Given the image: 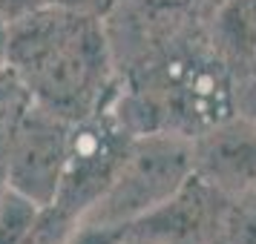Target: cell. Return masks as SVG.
Returning <instances> with one entry per match:
<instances>
[{"mask_svg":"<svg viewBox=\"0 0 256 244\" xmlns=\"http://www.w3.org/2000/svg\"><path fill=\"white\" fill-rule=\"evenodd\" d=\"M6 66L38 106L70 124L110 104L118 83L104 20L58 6L6 26Z\"/></svg>","mask_w":256,"mask_h":244,"instance_id":"1","label":"cell"},{"mask_svg":"<svg viewBox=\"0 0 256 244\" xmlns=\"http://www.w3.org/2000/svg\"><path fill=\"white\" fill-rule=\"evenodd\" d=\"M193 175V138L176 132L132 135L112 184L81 221L127 227L156 210Z\"/></svg>","mask_w":256,"mask_h":244,"instance_id":"2","label":"cell"},{"mask_svg":"<svg viewBox=\"0 0 256 244\" xmlns=\"http://www.w3.org/2000/svg\"><path fill=\"white\" fill-rule=\"evenodd\" d=\"M130 141L132 132L110 106H101L98 112L75 121L70 127L66 164L52 207L81 221L112 184Z\"/></svg>","mask_w":256,"mask_h":244,"instance_id":"3","label":"cell"},{"mask_svg":"<svg viewBox=\"0 0 256 244\" xmlns=\"http://www.w3.org/2000/svg\"><path fill=\"white\" fill-rule=\"evenodd\" d=\"M70 127V121L32 101L12 147L6 152V161L0 167L3 187L38 207H49L58 196L64 164H66Z\"/></svg>","mask_w":256,"mask_h":244,"instance_id":"4","label":"cell"},{"mask_svg":"<svg viewBox=\"0 0 256 244\" xmlns=\"http://www.w3.org/2000/svg\"><path fill=\"white\" fill-rule=\"evenodd\" d=\"M228 204V196L190 175L164 204L127 224V230L150 244H222Z\"/></svg>","mask_w":256,"mask_h":244,"instance_id":"5","label":"cell"},{"mask_svg":"<svg viewBox=\"0 0 256 244\" xmlns=\"http://www.w3.org/2000/svg\"><path fill=\"white\" fill-rule=\"evenodd\" d=\"M193 175L222 196L256 190V127L233 112L193 138Z\"/></svg>","mask_w":256,"mask_h":244,"instance_id":"6","label":"cell"},{"mask_svg":"<svg viewBox=\"0 0 256 244\" xmlns=\"http://www.w3.org/2000/svg\"><path fill=\"white\" fill-rule=\"evenodd\" d=\"M204 37L233 81L256 72V0H216Z\"/></svg>","mask_w":256,"mask_h":244,"instance_id":"7","label":"cell"},{"mask_svg":"<svg viewBox=\"0 0 256 244\" xmlns=\"http://www.w3.org/2000/svg\"><path fill=\"white\" fill-rule=\"evenodd\" d=\"M32 106V95L24 86V81L9 66L0 72V167L6 161V152L12 147L18 129L24 124L26 112Z\"/></svg>","mask_w":256,"mask_h":244,"instance_id":"8","label":"cell"},{"mask_svg":"<svg viewBox=\"0 0 256 244\" xmlns=\"http://www.w3.org/2000/svg\"><path fill=\"white\" fill-rule=\"evenodd\" d=\"M75 227H78V219H72L64 210L49 204V207L38 210V216L32 219L20 244H70Z\"/></svg>","mask_w":256,"mask_h":244,"instance_id":"9","label":"cell"},{"mask_svg":"<svg viewBox=\"0 0 256 244\" xmlns=\"http://www.w3.org/2000/svg\"><path fill=\"white\" fill-rule=\"evenodd\" d=\"M38 204L6 190L0 198V244H20L32 219L38 216Z\"/></svg>","mask_w":256,"mask_h":244,"instance_id":"10","label":"cell"},{"mask_svg":"<svg viewBox=\"0 0 256 244\" xmlns=\"http://www.w3.org/2000/svg\"><path fill=\"white\" fill-rule=\"evenodd\" d=\"M222 244H256V190L230 198Z\"/></svg>","mask_w":256,"mask_h":244,"instance_id":"11","label":"cell"},{"mask_svg":"<svg viewBox=\"0 0 256 244\" xmlns=\"http://www.w3.org/2000/svg\"><path fill=\"white\" fill-rule=\"evenodd\" d=\"M130 3H136L144 12L162 14V17L198 20V23H204L208 14L213 12V6H216V0H130Z\"/></svg>","mask_w":256,"mask_h":244,"instance_id":"12","label":"cell"},{"mask_svg":"<svg viewBox=\"0 0 256 244\" xmlns=\"http://www.w3.org/2000/svg\"><path fill=\"white\" fill-rule=\"evenodd\" d=\"M233 112L256 127V72L233 83Z\"/></svg>","mask_w":256,"mask_h":244,"instance_id":"13","label":"cell"},{"mask_svg":"<svg viewBox=\"0 0 256 244\" xmlns=\"http://www.w3.org/2000/svg\"><path fill=\"white\" fill-rule=\"evenodd\" d=\"M121 0H46V6H58V9H70L78 14H90V17H101L116 9Z\"/></svg>","mask_w":256,"mask_h":244,"instance_id":"14","label":"cell"},{"mask_svg":"<svg viewBox=\"0 0 256 244\" xmlns=\"http://www.w3.org/2000/svg\"><path fill=\"white\" fill-rule=\"evenodd\" d=\"M44 6H46V0H0V17L9 26L12 20L35 12V9H44Z\"/></svg>","mask_w":256,"mask_h":244,"instance_id":"15","label":"cell"},{"mask_svg":"<svg viewBox=\"0 0 256 244\" xmlns=\"http://www.w3.org/2000/svg\"><path fill=\"white\" fill-rule=\"evenodd\" d=\"M112 244H150V242H144V239H138V236H132V233L124 227V230L118 233V239Z\"/></svg>","mask_w":256,"mask_h":244,"instance_id":"16","label":"cell"},{"mask_svg":"<svg viewBox=\"0 0 256 244\" xmlns=\"http://www.w3.org/2000/svg\"><path fill=\"white\" fill-rule=\"evenodd\" d=\"M6 69V20L0 17V72Z\"/></svg>","mask_w":256,"mask_h":244,"instance_id":"17","label":"cell"}]
</instances>
